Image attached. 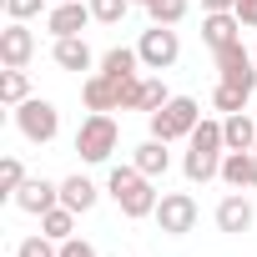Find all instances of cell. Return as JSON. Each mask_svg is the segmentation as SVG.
<instances>
[{
	"label": "cell",
	"instance_id": "obj_26",
	"mask_svg": "<svg viewBox=\"0 0 257 257\" xmlns=\"http://www.w3.org/2000/svg\"><path fill=\"white\" fill-rule=\"evenodd\" d=\"M26 187V167H21V157H6L0 162V197H16Z\"/></svg>",
	"mask_w": 257,
	"mask_h": 257
},
{
	"label": "cell",
	"instance_id": "obj_17",
	"mask_svg": "<svg viewBox=\"0 0 257 257\" xmlns=\"http://www.w3.org/2000/svg\"><path fill=\"white\" fill-rule=\"evenodd\" d=\"M222 137H227V152H257V121L247 111H232L222 116Z\"/></svg>",
	"mask_w": 257,
	"mask_h": 257
},
{
	"label": "cell",
	"instance_id": "obj_27",
	"mask_svg": "<svg viewBox=\"0 0 257 257\" xmlns=\"http://www.w3.org/2000/svg\"><path fill=\"white\" fill-rule=\"evenodd\" d=\"M126 11H132V0H91V16H96L101 26H121Z\"/></svg>",
	"mask_w": 257,
	"mask_h": 257
},
{
	"label": "cell",
	"instance_id": "obj_22",
	"mask_svg": "<svg viewBox=\"0 0 257 257\" xmlns=\"http://www.w3.org/2000/svg\"><path fill=\"white\" fill-rule=\"evenodd\" d=\"M0 101H6L11 111H16L21 101H31V76L16 71V66H6V71H0Z\"/></svg>",
	"mask_w": 257,
	"mask_h": 257
},
{
	"label": "cell",
	"instance_id": "obj_24",
	"mask_svg": "<svg viewBox=\"0 0 257 257\" xmlns=\"http://www.w3.org/2000/svg\"><path fill=\"white\" fill-rule=\"evenodd\" d=\"M187 0H152V6H147V16H152V26H182L187 21Z\"/></svg>",
	"mask_w": 257,
	"mask_h": 257
},
{
	"label": "cell",
	"instance_id": "obj_1",
	"mask_svg": "<svg viewBox=\"0 0 257 257\" xmlns=\"http://www.w3.org/2000/svg\"><path fill=\"white\" fill-rule=\"evenodd\" d=\"M106 197L121 207V217H132V222H142V217H157V202H162V192L152 187V177L132 162V167H111V177H106Z\"/></svg>",
	"mask_w": 257,
	"mask_h": 257
},
{
	"label": "cell",
	"instance_id": "obj_3",
	"mask_svg": "<svg viewBox=\"0 0 257 257\" xmlns=\"http://www.w3.org/2000/svg\"><path fill=\"white\" fill-rule=\"evenodd\" d=\"M16 132H21L31 147H51V142L61 137V111H56V101H46V96L21 101V106H16Z\"/></svg>",
	"mask_w": 257,
	"mask_h": 257
},
{
	"label": "cell",
	"instance_id": "obj_23",
	"mask_svg": "<svg viewBox=\"0 0 257 257\" xmlns=\"http://www.w3.org/2000/svg\"><path fill=\"white\" fill-rule=\"evenodd\" d=\"M247 101H252V91H242V86H232V81H217V86H212V106H217L222 116L247 111Z\"/></svg>",
	"mask_w": 257,
	"mask_h": 257
},
{
	"label": "cell",
	"instance_id": "obj_30",
	"mask_svg": "<svg viewBox=\"0 0 257 257\" xmlns=\"http://www.w3.org/2000/svg\"><path fill=\"white\" fill-rule=\"evenodd\" d=\"M41 11H51V0H6V16H11V21H31V16H41Z\"/></svg>",
	"mask_w": 257,
	"mask_h": 257
},
{
	"label": "cell",
	"instance_id": "obj_33",
	"mask_svg": "<svg viewBox=\"0 0 257 257\" xmlns=\"http://www.w3.org/2000/svg\"><path fill=\"white\" fill-rule=\"evenodd\" d=\"M132 6H152V0H132Z\"/></svg>",
	"mask_w": 257,
	"mask_h": 257
},
{
	"label": "cell",
	"instance_id": "obj_20",
	"mask_svg": "<svg viewBox=\"0 0 257 257\" xmlns=\"http://www.w3.org/2000/svg\"><path fill=\"white\" fill-rule=\"evenodd\" d=\"M101 76H111V81L142 76V51H137V46H111V51L101 56Z\"/></svg>",
	"mask_w": 257,
	"mask_h": 257
},
{
	"label": "cell",
	"instance_id": "obj_18",
	"mask_svg": "<svg viewBox=\"0 0 257 257\" xmlns=\"http://www.w3.org/2000/svg\"><path fill=\"white\" fill-rule=\"evenodd\" d=\"M167 147H172V142H162V137H147V142L132 152V162H137V167H142V172L157 182V177H167V167H172V152H167Z\"/></svg>",
	"mask_w": 257,
	"mask_h": 257
},
{
	"label": "cell",
	"instance_id": "obj_16",
	"mask_svg": "<svg viewBox=\"0 0 257 257\" xmlns=\"http://www.w3.org/2000/svg\"><path fill=\"white\" fill-rule=\"evenodd\" d=\"M182 172H187V182L197 187H207V182H217L222 177V152H202V147H187V157H182Z\"/></svg>",
	"mask_w": 257,
	"mask_h": 257
},
{
	"label": "cell",
	"instance_id": "obj_11",
	"mask_svg": "<svg viewBox=\"0 0 257 257\" xmlns=\"http://www.w3.org/2000/svg\"><path fill=\"white\" fill-rule=\"evenodd\" d=\"M202 41H207L212 51L237 46V41H242V21H237V11H202Z\"/></svg>",
	"mask_w": 257,
	"mask_h": 257
},
{
	"label": "cell",
	"instance_id": "obj_9",
	"mask_svg": "<svg viewBox=\"0 0 257 257\" xmlns=\"http://www.w3.org/2000/svg\"><path fill=\"white\" fill-rule=\"evenodd\" d=\"M31 56H36V31H31L26 21H11L6 31H0V66L26 71V66H31Z\"/></svg>",
	"mask_w": 257,
	"mask_h": 257
},
{
	"label": "cell",
	"instance_id": "obj_5",
	"mask_svg": "<svg viewBox=\"0 0 257 257\" xmlns=\"http://www.w3.org/2000/svg\"><path fill=\"white\" fill-rule=\"evenodd\" d=\"M137 51H142L147 71H172L182 61V36H177V26H152V31H142Z\"/></svg>",
	"mask_w": 257,
	"mask_h": 257
},
{
	"label": "cell",
	"instance_id": "obj_25",
	"mask_svg": "<svg viewBox=\"0 0 257 257\" xmlns=\"http://www.w3.org/2000/svg\"><path fill=\"white\" fill-rule=\"evenodd\" d=\"M167 101H172V91H167V81H162V76H147V81H142V111L152 116V111H162Z\"/></svg>",
	"mask_w": 257,
	"mask_h": 257
},
{
	"label": "cell",
	"instance_id": "obj_6",
	"mask_svg": "<svg viewBox=\"0 0 257 257\" xmlns=\"http://www.w3.org/2000/svg\"><path fill=\"white\" fill-rule=\"evenodd\" d=\"M157 227H162L167 237H187V232L197 227V197H192V192H162V202H157Z\"/></svg>",
	"mask_w": 257,
	"mask_h": 257
},
{
	"label": "cell",
	"instance_id": "obj_8",
	"mask_svg": "<svg viewBox=\"0 0 257 257\" xmlns=\"http://www.w3.org/2000/svg\"><path fill=\"white\" fill-rule=\"evenodd\" d=\"M91 21H96V16H91V0H61V6L46 11V31H51V41H61V36H81Z\"/></svg>",
	"mask_w": 257,
	"mask_h": 257
},
{
	"label": "cell",
	"instance_id": "obj_15",
	"mask_svg": "<svg viewBox=\"0 0 257 257\" xmlns=\"http://www.w3.org/2000/svg\"><path fill=\"white\" fill-rule=\"evenodd\" d=\"M81 101H86V111H121V101H116V81L101 76V71H91V76L81 81Z\"/></svg>",
	"mask_w": 257,
	"mask_h": 257
},
{
	"label": "cell",
	"instance_id": "obj_13",
	"mask_svg": "<svg viewBox=\"0 0 257 257\" xmlns=\"http://www.w3.org/2000/svg\"><path fill=\"white\" fill-rule=\"evenodd\" d=\"M51 61H56L61 71H91V66H101V61L91 56L86 36H61V41L51 46Z\"/></svg>",
	"mask_w": 257,
	"mask_h": 257
},
{
	"label": "cell",
	"instance_id": "obj_14",
	"mask_svg": "<svg viewBox=\"0 0 257 257\" xmlns=\"http://www.w3.org/2000/svg\"><path fill=\"white\" fill-rule=\"evenodd\" d=\"M222 182L232 192L257 187V152H222Z\"/></svg>",
	"mask_w": 257,
	"mask_h": 257
},
{
	"label": "cell",
	"instance_id": "obj_2",
	"mask_svg": "<svg viewBox=\"0 0 257 257\" xmlns=\"http://www.w3.org/2000/svg\"><path fill=\"white\" fill-rule=\"evenodd\" d=\"M116 147H121V126H116L111 111H91V116L76 126V152H81V162L101 167V162H111Z\"/></svg>",
	"mask_w": 257,
	"mask_h": 257
},
{
	"label": "cell",
	"instance_id": "obj_19",
	"mask_svg": "<svg viewBox=\"0 0 257 257\" xmlns=\"http://www.w3.org/2000/svg\"><path fill=\"white\" fill-rule=\"evenodd\" d=\"M61 202H66L71 212H81V217H86V212L101 202V187H96L91 177H81V172H76V177H66V182H61Z\"/></svg>",
	"mask_w": 257,
	"mask_h": 257
},
{
	"label": "cell",
	"instance_id": "obj_7",
	"mask_svg": "<svg viewBox=\"0 0 257 257\" xmlns=\"http://www.w3.org/2000/svg\"><path fill=\"white\" fill-rule=\"evenodd\" d=\"M217 56V81H232V86H242V91H257V56L237 41V46H222V51H212Z\"/></svg>",
	"mask_w": 257,
	"mask_h": 257
},
{
	"label": "cell",
	"instance_id": "obj_4",
	"mask_svg": "<svg viewBox=\"0 0 257 257\" xmlns=\"http://www.w3.org/2000/svg\"><path fill=\"white\" fill-rule=\"evenodd\" d=\"M152 121V137H162V142H187L192 132H197V121H202V106H197V96H172L162 111H152L147 116Z\"/></svg>",
	"mask_w": 257,
	"mask_h": 257
},
{
	"label": "cell",
	"instance_id": "obj_31",
	"mask_svg": "<svg viewBox=\"0 0 257 257\" xmlns=\"http://www.w3.org/2000/svg\"><path fill=\"white\" fill-rule=\"evenodd\" d=\"M61 257H96V247L81 242V237H66V242H61Z\"/></svg>",
	"mask_w": 257,
	"mask_h": 257
},
{
	"label": "cell",
	"instance_id": "obj_29",
	"mask_svg": "<svg viewBox=\"0 0 257 257\" xmlns=\"http://www.w3.org/2000/svg\"><path fill=\"white\" fill-rule=\"evenodd\" d=\"M142 81H147V76H126V81H116V101H121V111H142Z\"/></svg>",
	"mask_w": 257,
	"mask_h": 257
},
{
	"label": "cell",
	"instance_id": "obj_34",
	"mask_svg": "<svg viewBox=\"0 0 257 257\" xmlns=\"http://www.w3.org/2000/svg\"><path fill=\"white\" fill-rule=\"evenodd\" d=\"M51 6H61V0H51Z\"/></svg>",
	"mask_w": 257,
	"mask_h": 257
},
{
	"label": "cell",
	"instance_id": "obj_12",
	"mask_svg": "<svg viewBox=\"0 0 257 257\" xmlns=\"http://www.w3.org/2000/svg\"><path fill=\"white\" fill-rule=\"evenodd\" d=\"M212 217H217V227H222V232H232V237H237V232H247V227L257 222V207H252L242 192H227V197L217 202V212H212Z\"/></svg>",
	"mask_w": 257,
	"mask_h": 257
},
{
	"label": "cell",
	"instance_id": "obj_10",
	"mask_svg": "<svg viewBox=\"0 0 257 257\" xmlns=\"http://www.w3.org/2000/svg\"><path fill=\"white\" fill-rule=\"evenodd\" d=\"M21 212H31V217H46L51 207H61V182H46V177H26V187L11 197Z\"/></svg>",
	"mask_w": 257,
	"mask_h": 257
},
{
	"label": "cell",
	"instance_id": "obj_35",
	"mask_svg": "<svg viewBox=\"0 0 257 257\" xmlns=\"http://www.w3.org/2000/svg\"><path fill=\"white\" fill-rule=\"evenodd\" d=\"M252 56H257V51H252Z\"/></svg>",
	"mask_w": 257,
	"mask_h": 257
},
{
	"label": "cell",
	"instance_id": "obj_28",
	"mask_svg": "<svg viewBox=\"0 0 257 257\" xmlns=\"http://www.w3.org/2000/svg\"><path fill=\"white\" fill-rule=\"evenodd\" d=\"M16 257H61V242H51L46 232H31V237L16 247Z\"/></svg>",
	"mask_w": 257,
	"mask_h": 257
},
{
	"label": "cell",
	"instance_id": "obj_21",
	"mask_svg": "<svg viewBox=\"0 0 257 257\" xmlns=\"http://www.w3.org/2000/svg\"><path fill=\"white\" fill-rule=\"evenodd\" d=\"M76 217H81V212H71V207L61 202V207H51V212L41 217V232H46L51 242H66V237H76Z\"/></svg>",
	"mask_w": 257,
	"mask_h": 257
},
{
	"label": "cell",
	"instance_id": "obj_32",
	"mask_svg": "<svg viewBox=\"0 0 257 257\" xmlns=\"http://www.w3.org/2000/svg\"><path fill=\"white\" fill-rule=\"evenodd\" d=\"M202 11H237V0H202Z\"/></svg>",
	"mask_w": 257,
	"mask_h": 257
}]
</instances>
